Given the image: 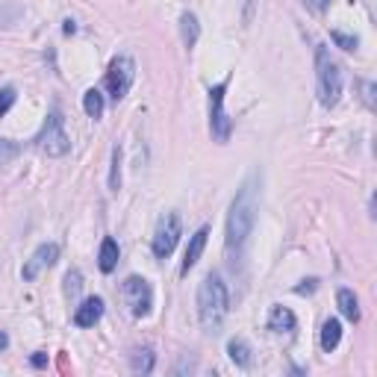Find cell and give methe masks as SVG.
Listing matches in <instances>:
<instances>
[{
  "instance_id": "obj_5",
  "label": "cell",
  "mask_w": 377,
  "mask_h": 377,
  "mask_svg": "<svg viewBox=\"0 0 377 377\" xmlns=\"http://www.w3.org/2000/svg\"><path fill=\"white\" fill-rule=\"evenodd\" d=\"M121 301H124V307L130 309L133 319H144L154 307V289L144 277H127V280L121 283Z\"/></svg>"
},
{
  "instance_id": "obj_29",
  "label": "cell",
  "mask_w": 377,
  "mask_h": 377,
  "mask_svg": "<svg viewBox=\"0 0 377 377\" xmlns=\"http://www.w3.org/2000/svg\"><path fill=\"white\" fill-rule=\"evenodd\" d=\"M62 30H65V36H74V32H77V24H74V21H65Z\"/></svg>"
},
{
  "instance_id": "obj_21",
  "label": "cell",
  "mask_w": 377,
  "mask_h": 377,
  "mask_svg": "<svg viewBox=\"0 0 377 377\" xmlns=\"http://www.w3.org/2000/svg\"><path fill=\"white\" fill-rule=\"evenodd\" d=\"M109 189L112 192H118L121 189V151L116 147L112 151V174H109Z\"/></svg>"
},
{
  "instance_id": "obj_22",
  "label": "cell",
  "mask_w": 377,
  "mask_h": 377,
  "mask_svg": "<svg viewBox=\"0 0 377 377\" xmlns=\"http://www.w3.org/2000/svg\"><path fill=\"white\" fill-rule=\"evenodd\" d=\"M330 39H333V44H339L342 51H357V36H348V32H342V30H333L330 32Z\"/></svg>"
},
{
  "instance_id": "obj_14",
  "label": "cell",
  "mask_w": 377,
  "mask_h": 377,
  "mask_svg": "<svg viewBox=\"0 0 377 377\" xmlns=\"http://www.w3.org/2000/svg\"><path fill=\"white\" fill-rule=\"evenodd\" d=\"M227 357H230L239 369H251V363H254V351H251V345H248L245 339H239V336H233L230 342H227Z\"/></svg>"
},
{
  "instance_id": "obj_4",
  "label": "cell",
  "mask_w": 377,
  "mask_h": 377,
  "mask_svg": "<svg viewBox=\"0 0 377 377\" xmlns=\"http://www.w3.org/2000/svg\"><path fill=\"white\" fill-rule=\"evenodd\" d=\"M32 142H36V147H39L42 154L54 156V159H59V156H65V154L71 151V136L65 133V118H62L59 109H54L51 116H47L42 133L32 139Z\"/></svg>"
},
{
  "instance_id": "obj_19",
  "label": "cell",
  "mask_w": 377,
  "mask_h": 377,
  "mask_svg": "<svg viewBox=\"0 0 377 377\" xmlns=\"http://www.w3.org/2000/svg\"><path fill=\"white\" fill-rule=\"evenodd\" d=\"M154 363H156V357H154L151 348H142V351H136L133 357H130V369H133L136 374H151Z\"/></svg>"
},
{
  "instance_id": "obj_16",
  "label": "cell",
  "mask_w": 377,
  "mask_h": 377,
  "mask_svg": "<svg viewBox=\"0 0 377 377\" xmlns=\"http://www.w3.org/2000/svg\"><path fill=\"white\" fill-rule=\"evenodd\" d=\"M180 32H183V44L194 47L201 39V24H198V15L194 12H183L180 15Z\"/></svg>"
},
{
  "instance_id": "obj_30",
  "label": "cell",
  "mask_w": 377,
  "mask_h": 377,
  "mask_svg": "<svg viewBox=\"0 0 377 377\" xmlns=\"http://www.w3.org/2000/svg\"><path fill=\"white\" fill-rule=\"evenodd\" d=\"M9 348V336L4 333V330H0V351H6Z\"/></svg>"
},
{
  "instance_id": "obj_2",
  "label": "cell",
  "mask_w": 377,
  "mask_h": 377,
  "mask_svg": "<svg viewBox=\"0 0 377 377\" xmlns=\"http://www.w3.org/2000/svg\"><path fill=\"white\" fill-rule=\"evenodd\" d=\"M227 309H230V295H227L224 280L218 274H206L198 289V319H201L204 333L216 336L221 330Z\"/></svg>"
},
{
  "instance_id": "obj_18",
  "label": "cell",
  "mask_w": 377,
  "mask_h": 377,
  "mask_svg": "<svg viewBox=\"0 0 377 377\" xmlns=\"http://www.w3.org/2000/svg\"><path fill=\"white\" fill-rule=\"evenodd\" d=\"M104 94H101V89H89L86 94H83V109H86V116L92 118V121H97L104 116Z\"/></svg>"
},
{
  "instance_id": "obj_24",
  "label": "cell",
  "mask_w": 377,
  "mask_h": 377,
  "mask_svg": "<svg viewBox=\"0 0 377 377\" xmlns=\"http://www.w3.org/2000/svg\"><path fill=\"white\" fill-rule=\"evenodd\" d=\"M15 97H18V92H15L12 86H6V89H0V118L6 116V112L12 109V104H15Z\"/></svg>"
},
{
  "instance_id": "obj_27",
  "label": "cell",
  "mask_w": 377,
  "mask_h": 377,
  "mask_svg": "<svg viewBox=\"0 0 377 377\" xmlns=\"http://www.w3.org/2000/svg\"><path fill=\"white\" fill-rule=\"evenodd\" d=\"M307 286H298V289H295V292H298V295H307V292H313L316 286H319V280H316V277H309V280H304Z\"/></svg>"
},
{
  "instance_id": "obj_13",
  "label": "cell",
  "mask_w": 377,
  "mask_h": 377,
  "mask_svg": "<svg viewBox=\"0 0 377 377\" xmlns=\"http://www.w3.org/2000/svg\"><path fill=\"white\" fill-rule=\"evenodd\" d=\"M118 257H121L118 242L106 236V239L101 242V254H97V266H101V271H104V274H112V271H116Z\"/></svg>"
},
{
  "instance_id": "obj_26",
  "label": "cell",
  "mask_w": 377,
  "mask_h": 377,
  "mask_svg": "<svg viewBox=\"0 0 377 377\" xmlns=\"http://www.w3.org/2000/svg\"><path fill=\"white\" fill-rule=\"evenodd\" d=\"M363 97H366L369 106H374V83H369V80L363 83Z\"/></svg>"
},
{
  "instance_id": "obj_6",
  "label": "cell",
  "mask_w": 377,
  "mask_h": 377,
  "mask_svg": "<svg viewBox=\"0 0 377 377\" xmlns=\"http://www.w3.org/2000/svg\"><path fill=\"white\" fill-rule=\"evenodd\" d=\"M133 80H136V62L130 59V56H116L109 62V71L104 77V86L109 92L112 101H124L130 86H133Z\"/></svg>"
},
{
  "instance_id": "obj_10",
  "label": "cell",
  "mask_w": 377,
  "mask_h": 377,
  "mask_svg": "<svg viewBox=\"0 0 377 377\" xmlns=\"http://www.w3.org/2000/svg\"><path fill=\"white\" fill-rule=\"evenodd\" d=\"M206 239H209V227H201V230L189 239V248H186V257H183V266H180V274H183V277H186L194 266H198V259H201V254H204V248H206Z\"/></svg>"
},
{
  "instance_id": "obj_25",
  "label": "cell",
  "mask_w": 377,
  "mask_h": 377,
  "mask_svg": "<svg viewBox=\"0 0 377 377\" xmlns=\"http://www.w3.org/2000/svg\"><path fill=\"white\" fill-rule=\"evenodd\" d=\"M304 6L313 9V12H327L330 9V0H304Z\"/></svg>"
},
{
  "instance_id": "obj_3",
  "label": "cell",
  "mask_w": 377,
  "mask_h": 377,
  "mask_svg": "<svg viewBox=\"0 0 377 377\" xmlns=\"http://www.w3.org/2000/svg\"><path fill=\"white\" fill-rule=\"evenodd\" d=\"M316 94L324 109H333L342 97V68L324 44L316 47Z\"/></svg>"
},
{
  "instance_id": "obj_7",
  "label": "cell",
  "mask_w": 377,
  "mask_h": 377,
  "mask_svg": "<svg viewBox=\"0 0 377 377\" xmlns=\"http://www.w3.org/2000/svg\"><path fill=\"white\" fill-rule=\"evenodd\" d=\"M227 86H230V80H224V83L209 89V130H212V139L216 142H227L233 133V121L227 118V112H224Z\"/></svg>"
},
{
  "instance_id": "obj_17",
  "label": "cell",
  "mask_w": 377,
  "mask_h": 377,
  "mask_svg": "<svg viewBox=\"0 0 377 377\" xmlns=\"http://www.w3.org/2000/svg\"><path fill=\"white\" fill-rule=\"evenodd\" d=\"M339 342H342V324H339V319H327L321 324V348L330 354V351L339 348Z\"/></svg>"
},
{
  "instance_id": "obj_12",
  "label": "cell",
  "mask_w": 377,
  "mask_h": 377,
  "mask_svg": "<svg viewBox=\"0 0 377 377\" xmlns=\"http://www.w3.org/2000/svg\"><path fill=\"white\" fill-rule=\"evenodd\" d=\"M295 327H298V319H295V313L289 307H271L268 313V330L274 333H292Z\"/></svg>"
},
{
  "instance_id": "obj_28",
  "label": "cell",
  "mask_w": 377,
  "mask_h": 377,
  "mask_svg": "<svg viewBox=\"0 0 377 377\" xmlns=\"http://www.w3.org/2000/svg\"><path fill=\"white\" fill-rule=\"evenodd\" d=\"M30 363H32V366H36V369L47 366V354H36V357H32V359H30Z\"/></svg>"
},
{
  "instance_id": "obj_1",
  "label": "cell",
  "mask_w": 377,
  "mask_h": 377,
  "mask_svg": "<svg viewBox=\"0 0 377 377\" xmlns=\"http://www.w3.org/2000/svg\"><path fill=\"white\" fill-rule=\"evenodd\" d=\"M259 212V171H251L245 177V183L239 186L236 198L227 212V227H224V251L227 257H233L245 248Z\"/></svg>"
},
{
  "instance_id": "obj_15",
  "label": "cell",
  "mask_w": 377,
  "mask_h": 377,
  "mask_svg": "<svg viewBox=\"0 0 377 377\" xmlns=\"http://www.w3.org/2000/svg\"><path fill=\"white\" fill-rule=\"evenodd\" d=\"M336 307H339V313L342 316H345L348 321H359V316H363V313H359V301H357V295L351 292V289H339L336 292Z\"/></svg>"
},
{
  "instance_id": "obj_8",
  "label": "cell",
  "mask_w": 377,
  "mask_h": 377,
  "mask_svg": "<svg viewBox=\"0 0 377 377\" xmlns=\"http://www.w3.org/2000/svg\"><path fill=\"white\" fill-rule=\"evenodd\" d=\"M180 236H183V227H180V216H177V212H166V216L159 218L156 230H154V242H151L154 257H156V259L171 257L174 248H177V242H180Z\"/></svg>"
},
{
  "instance_id": "obj_20",
  "label": "cell",
  "mask_w": 377,
  "mask_h": 377,
  "mask_svg": "<svg viewBox=\"0 0 377 377\" xmlns=\"http://www.w3.org/2000/svg\"><path fill=\"white\" fill-rule=\"evenodd\" d=\"M80 289H83V274H80L77 268H71L68 274H65V295H68V298H77Z\"/></svg>"
},
{
  "instance_id": "obj_9",
  "label": "cell",
  "mask_w": 377,
  "mask_h": 377,
  "mask_svg": "<svg viewBox=\"0 0 377 377\" xmlns=\"http://www.w3.org/2000/svg\"><path fill=\"white\" fill-rule=\"evenodd\" d=\"M56 259H59V245L56 242H44L39 245L36 251H32V257L24 262V280H36V277L44 271V268H51L56 266Z\"/></svg>"
},
{
  "instance_id": "obj_23",
  "label": "cell",
  "mask_w": 377,
  "mask_h": 377,
  "mask_svg": "<svg viewBox=\"0 0 377 377\" xmlns=\"http://www.w3.org/2000/svg\"><path fill=\"white\" fill-rule=\"evenodd\" d=\"M18 151H21V147L15 144L12 139H0V166H6L9 159L18 156Z\"/></svg>"
},
{
  "instance_id": "obj_11",
  "label": "cell",
  "mask_w": 377,
  "mask_h": 377,
  "mask_svg": "<svg viewBox=\"0 0 377 377\" xmlns=\"http://www.w3.org/2000/svg\"><path fill=\"white\" fill-rule=\"evenodd\" d=\"M101 316H104V301L94 295V298H86L74 309V324L77 327H94L97 321H101Z\"/></svg>"
}]
</instances>
